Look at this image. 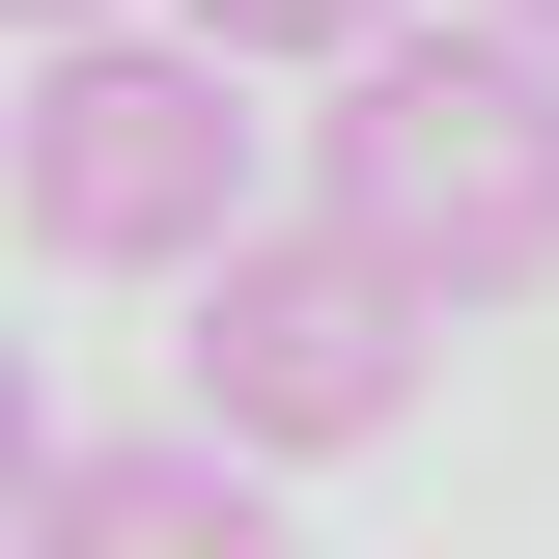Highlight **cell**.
<instances>
[{"mask_svg": "<svg viewBox=\"0 0 559 559\" xmlns=\"http://www.w3.org/2000/svg\"><path fill=\"white\" fill-rule=\"evenodd\" d=\"M28 476H57V392H28V336H0V532H28Z\"/></svg>", "mask_w": 559, "mask_h": 559, "instance_id": "6", "label": "cell"}, {"mask_svg": "<svg viewBox=\"0 0 559 559\" xmlns=\"http://www.w3.org/2000/svg\"><path fill=\"white\" fill-rule=\"evenodd\" d=\"M503 28H532V57H559V0H503Z\"/></svg>", "mask_w": 559, "mask_h": 559, "instance_id": "8", "label": "cell"}, {"mask_svg": "<svg viewBox=\"0 0 559 559\" xmlns=\"http://www.w3.org/2000/svg\"><path fill=\"white\" fill-rule=\"evenodd\" d=\"M0 28H112V0H0Z\"/></svg>", "mask_w": 559, "mask_h": 559, "instance_id": "7", "label": "cell"}, {"mask_svg": "<svg viewBox=\"0 0 559 559\" xmlns=\"http://www.w3.org/2000/svg\"><path fill=\"white\" fill-rule=\"evenodd\" d=\"M252 197H280L252 57H224V28H140V0H112V28H57L28 112H0V224H28L57 280H197Z\"/></svg>", "mask_w": 559, "mask_h": 559, "instance_id": "1", "label": "cell"}, {"mask_svg": "<svg viewBox=\"0 0 559 559\" xmlns=\"http://www.w3.org/2000/svg\"><path fill=\"white\" fill-rule=\"evenodd\" d=\"M0 559H280V448H224V419H112V448L28 476Z\"/></svg>", "mask_w": 559, "mask_h": 559, "instance_id": "4", "label": "cell"}, {"mask_svg": "<svg viewBox=\"0 0 559 559\" xmlns=\"http://www.w3.org/2000/svg\"><path fill=\"white\" fill-rule=\"evenodd\" d=\"M168 28H224V57H252V84H336L364 28H419V0H168Z\"/></svg>", "mask_w": 559, "mask_h": 559, "instance_id": "5", "label": "cell"}, {"mask_svg": "<svg viewBox=\"0 0 559 559\" xmlns=\"http://www.w3.org/2000/svg\"><path fill=\"white\" fill-rule=\"evenodd\" d=\"M308 197L419 280V308H532L559 280V57L532 28H364L308 112Z\"/></svg>", "mask_w": 559, "mask_h": 559, "instance_id": "2", "label": "cell"}, {"mask_svg": "<svg viewBox=\"0 0 559 559\" xmlns=\"http://www.w3.org/2000/svg\"><path fill=\"white\" fill-rule=\"evenodd\" d=\"M168 308H197V336H168V392H197L224 448H280V476H308V448H392V419H419V364H448V308H419L336 197H252L197 280H168Z\"/></svg>", "mask_w": 559, "mask_h": 559, "instance_id": "3", "label": "cell"}]
</instances>
